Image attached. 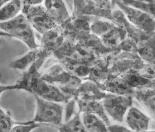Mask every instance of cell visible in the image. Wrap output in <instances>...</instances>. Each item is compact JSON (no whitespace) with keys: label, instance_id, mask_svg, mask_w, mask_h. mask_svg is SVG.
Returning a JSON list of instances; mask_svg holds the SVG:
<instances>
[{"label":"cell","instance_id":"cell-1","mask_svg":"<svg viewBox=\"0 0 155 132\" xmlns=\"http://www.w3.org/2000/svg\"><path fill=\"white\" fill-rule=\"evenodd\" d=\"M40 68L35 63L25 71L22 76L15 84L16 89L25 90L34 96L59 103H67L72 99L56 86L45 81L42 78V73L40 72Z\"/></svg>","mask_w":155,"mask_h":132},{"label":"cell","instance_id":"cell-2","mask_svg":"<svg viewBox=\"0 0 155 132\" xmlns=\"http://www.w3.org/2000/svg\"><path fill=\"white\" fill-rule=\"evenodd\" d=\"M42 78L59 88L66 95L74 98L82 82L81 78L76 76L60 64L52 65L45 73Z\"/></svg>","mask_w":155,"mask_h":132},{"label":"cell","instance_id":"cell-3","mask_svg":"<svg viewBox=\"0 0 155 132\" xmlns=\"http://www.w3.org/2000/svg\"><path fill=\"white\" fill-rule=\"evenodd\" d=\"M0 31L21 40L30 50L39 47V44L35 39L33 28L25 15L21 13L11 20L0 23Z\"/></svg>","mask_w":155,"mask_h":132},{"label":"cell","instance_id":"cell-4","mask_svg":"<svg viewBox=\"0 0 155 132\" xmlns=\"http://www.w3.org/2000/svg\"><path fill=\"white\" fill-rule=\"evenodd\" d=\"M43 2L22 1L21 13L25 15L33 29L42 35L57 26L48 15Z\"/></svg>","mask_w":155,"mask_h":132},{"label":"cell","instance_id":"cell-5","mask_svg":"<svg viewBox=\"0 0 155 132\" xmlns=\"http://www.w3.org/2000/svg\"><path fill=\"white\" fill-rule=\"evenodd\" d=\"M35 98L36 112L33 119L30 121L34 123L60 127L64 123V108L61 104L48 101L38 96Z\"/></svg>","mask_w":155,"mask_h":132},{"label":"cell","instance_id":"cell-6","mask_svg":"<svg viewBox=\"0 0 155 132\" xmlns=\"http://www.w3.org/2000/svg\"><path fill=\"white\" fill-rule=\"evenodd\" d=\"M108 116L118 123H122L128 109L132 106L133 97L131 95L107 94L101 101Z\"/></svg>","mask_w":155,"mask_h":132},{"label":"cell","instance_id":"cell-7","mask_svg":"<svg viewBox=\"0 0 155 132\" xmlns=\"http://www.w3.org/2000/svg\"><path fill=\"white\" fill-rule=\"evenodd\" d=\"M116 3L134 26L148 33L155 30V19L151 15L142 9L125 4L124 2Z\"/></svg>","mask_w":155,"mask_h":132},{"label":"cell","instance_id":"cell-8","mask_svg":"<svg viewBox=\"0 0 155 132\" xmlns=\"http://www.w3.org/2000/svg\"><path fill=\"white\" fill-rule=\"evenodd\" d=\"M65 35L59 26L53 28L42 35L39 47L48 55H53L63 44Z\"/></svg>","mask_w":155,"mask_h":132},{"label":"cell","instance_id":"cell-9","mask_svg":"<svg viewBox=\"0 0 155 132\" xmlns=\"http://www.w3.org/2000/svg\"><path fill=\"white\" fill-rule=\"evenodd\" d=\"M43 5L55 24L64 30L71 18L63 1H44Z\"/></svg>","mask_w":155,"mask_h":132},{"label":"cell","instance_id":"cell-10","mask_svg":"<svg viewBox=\"0 0 155 132\" xmlns=\"http://www.w3.org/2000/svg\"><path fill=\"white\" fill-rule=\"evenodd\" d=\"M48 57H49V56L39 47L36 49L30 50V52H28L21 58L12 62L9 64V66L12 69L25 71L35 63H36L40 67H41L45 61Z\"/></svg>","mask_w":155,"mask_h":132},{"label":"cell","instance_id":"cell-11","mask_svg":"<svg viewBox=\"0 0 155 132\" xmlns=\"http://www.w3.org/2000/svg\"><path fill=\"white\" fill-rule=\"evenodd\" d=\"M124 121L133 132H144L149 130L150 116L133 106L127 111Z\"/></svg>","mask_w":155,"mask_h":132},{"label":"cell","instance_id":"cell-12","mask_svg":"<svg viewBox=\"0 0 155 132\" xmlns=\"http://www.w3.org/2000/svg\"><path fill=\"white\" fill-rule=\"evenodd\" d=\"M106 94L99 85L91 80L85 79L82 81L73 99L83 101H102Z\"/></svg>","mask_w":155,"mask_h":132},{"label":"cell","instance_id":"cell-13","mask_svg":"<svg viewBox=\"0 0 155 132\" xmlns=\"http://www.w3.org/2000/svg\"><path fill=\"white\" fill-rule=\"evenodd\" d=\"M76 102L78 111L81 113H88L101 118L108 127L111 125L109 117L106 114L101 101H83L74 99Z\"/></svg>","mask_w":155,"mask_h":132},{"label":"cell","instance_id":"cell-14","mask_svg":"<svg viewBox=\"0 0 155 132\" xmlns=\"http://www.w3.org/2000/svg\"><path fill=\"white\" fill-rule=\"evenodd\" d=\"M133 95L155 121V89L151 88L134 89Z\"/></svg>","mask_w":155,"mask_h":132},{"label":"cell","instance_id":"cell-15","mask_svg":"<svg viewBox=\"0 0 155 132\" xmlns=\"http://www.w3.org/2000/svg\"><path fill=\"white\" fill-rule=\"evenodd\" d=\"M83 124L90 132H109L108 126L100 117L91 113L81 114Z\"/></svg>","mask_w":155,"mask_h":132},{"label":"cell","instance_id":"cell-16","mask_svg":"<svg viewBox=\"0 0 155 132\" xmlns=\"http://www.w3.org/2000/svg\"><path fill=\"white\" fill-rule=\"evenodd\" d=\"M22 1L13 0L8 1L2 8H0V23L12 20L21 13Z\"/></svg>","mask_w":155,"mask_h":132},{"label":"cell","instance_id":"cell-17","mask_svg":"<svg viewBox=\"0 0 155 132\" xmlns=\"http://www.w3.org/2000/svg\"><path fill=\"white\" fill-rule=\"evenodd\" d=\"M60 132H90L83 124L81 113L78 111L69 120L58 128Z\"/></svg>","mask_w":155,"mask_h":132},{"label":"cell","instance_id":"cell-18","mask_svg":"<svg viewBox=\"0 0 155 132\" xmlns=\"http://www.w3.org/2000/svg\"><path fill=\"white\" fill-rule=\"evenodd\" d=\"M124 32L114 28L111 31L101 37L103 43L108 47H116L121 43Z\"/></svg>","mask_w":155,"mask_h":132},{"label":"cell","instance_id":"cell-19","mask_svg":"<svg viewBox=\"0 0 155 132\" xmlns=\"http://www.w3.org/2000/svg\"><path fill=\"white\" fill-rule=\"evenodd\" d=\"M114 28V26L112 23L100 20H95L90 24V30L95 35L100 37L111 31Z\"/></svg>","mask_w":155,"mask_h":132},{"label":"cell","instance_id":"cell-20","mask_svg":"<svg viewBox=\"0 0 155 132\" xmlns=\"http://www.w3.org/2000/svg\"><path fill=\"white\" fill-rule=\"evenodd\" d=\"M16 124L9 113L0 107V132H9Z\"/></svg>","mask_w":155,"mask_h":132},{"label":"cell","instance_id":"cell-21","mask_svg":"<svg viewBox=\"0 0 155 132\" xmlns=\"http://www.w3.org/2000/svg\"><path fill=\"white\" fill-rule=\"evenodd\" d=\"M40 127V124L34 123L30 121L16 123L9 132H31L33 130Z\"/></svg>","mask_w":155,"mask_h":132},{"label":"cell","instance_id":"cell-22","mask_svg":"<svg viewBox=\"0 0 155 132\" xmlns=\"http://www.w3.org/2000/svg\"><path fill=\"white\" fill-rule=\"evenodd\" d=\"M141 57L147 62H153L155 60V50L151 47H145L140 52Z\"/></svg>","mask_w":155,"mask_h":132},{"label":"cell","instance_id":"cell-23","mask_svg":"<svg viewBox=\"0 0 155 132\" xmlns=\"http://www.w3.org/2000/svg\"><path fill=\"white\" fill-rule=\"evenodd\" d=\"M108 128L109 132H133L129 128L119 125H110Z\"/></svg>","mask_w":155,"mask_h":132},{"label":"cell","instance_id":"cell-24","mask_svg":"<svg viewBox=\"0 0 155 132\" xmlns=\"http://www.w3.org/2000/svg\"><path fill=\"white\" fill-rule=\"evenodd\" d=\"M144 4L146 6H147V8L148 7L149 8L148 10L144 11V12H147L148 13L151 15L154 18L155 16V2H153V1H152V2H146V3H144Z\"/></svg>","mask_w":155,"mask_h":132},{"label":"cell","instance_id":"cell-25","mask_svg":"<svg viewBox=\"0 0 155 132\" xmlns=\"http://www.w3.org/2000/svg\"><path fill=\"white\" fill-rule=\"evenodd\" d=\"M13 89H16V87L14 85H9V86H4V85H2L0 84V95L1 94L8 90H13Z\"/></svg>","mask_w":155,"mask_h":132},{"label":"cell","instance_id":"cell-26","mask_svg":"<svg viewBox=\"0 0 155 132\" xmlns=\"http://www.w3.org/2000/svg\"><path fill=\"white\" fill-rule=\"evenodd\" d=\"M8 2V1H5V0H2V1H0V8H2Z\"/></svg>","mask_w":155,"mask_h":132},{"label":"cell","instance_id":"cell-27","mask_svg":"<svg viewBox=\"0 0 155 132\" xmlns=\"http://www.w3.org/2000/svg\"><path fill=\"white\" fill-rule=\"evenodd\" d=\"M0 36H9V37H11L8 33H6L5 32H3L2 31H0Z\"/></svg>","mask_w":155,"mask_h":132},{"label":"cell","instance_id":"cell-28","mask_svg":"<svg viewBox=\"0 0 155 132\" xmlns=\"http://www.w3.org/2000/svg\"><path fill=\"white\" fill-rule=\"evenodd\" d=\"M144 132H155V131H149V130H148V131H144Z\"/></svg>","mask_w":155,"mask_h":132}]
</instances>
